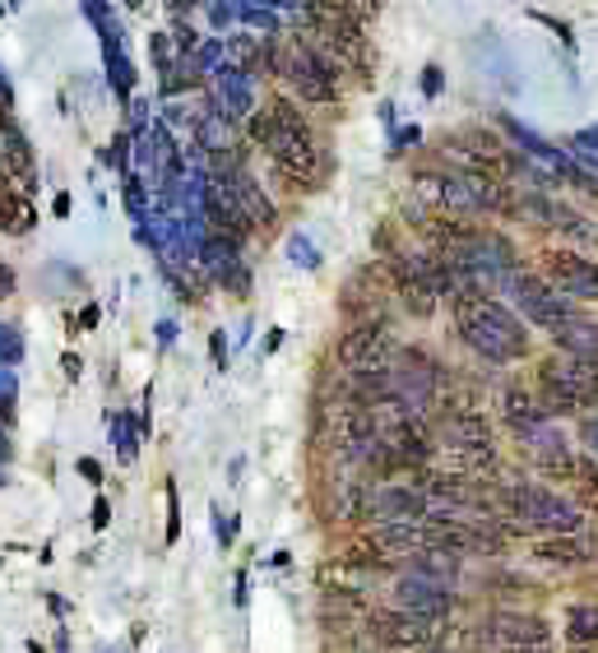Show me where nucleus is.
Returning <instances> with one entry per match:
<instances>
[{
    "label": "nucleus",
    "instance_id": "nucleus-6",
    "mask_svg": "<svg viewBox=\"0 0 598 653\" xmlns=\"http://www.w3.org/2000/svg\"><path fill=\"white\" fill-rule=\"evenodd\" d=\"M367 630H371V640H376V644L399 649V653H413V649L441 644L432 621H417V617H409V612H399V607H371V612H367Z\"/></svg>",
    "mask_w": 598,
    "mask_h": 653
},
{
    "label": "nucleus",
    "instance_id": "nucleus-33",
    "mask_svg": "<svg viewBox=\"0 0 598 653\" xmlns=\"http://www.w3.org/2000/svg\"><path fill=\"white\" fill-rule=\"evenodd\" d=\"M511 653H552V644H539V649H511Z\"/></svg>",
    "mask_w": 598,
    "mask_h": 653
},
{
    "label": "nucleus",
    "instance_id": "nucleus-8",
    "mask_svg": "<svg viewBox=\"0 0 598 653\" xmlns=\"http://www.w3.org/2000/svg\"><path fill=\"white\" fill-rule=\"evenodd\" d=\"M487 630H492V640L511 653V649H539L552 640V621L539 617V612H515V607H501V612L487 617Z\"/></svg>",
    "mask_w": 598,
    "mask_h": 653
},
{
    "label": "nucleus",
    "instance_id": "nucleus-26",
    "mask_svg": "<svg viewBox=\"0 0 598 653\" xmlns=\"http://www.w3.org/2000/svg\"><path fill=\"white\" fill-rule=\"evenodd\" d=\"M107 520H112V505H107V497L94 501V529H107Z\"/></svg>",
    "mask_w": 598,
    "mask_h": 653
},
{
    "label": "nucleus",
    "instance_id": "nucleus-21",
    "mask_svg": "<svg viewBox=\"0 0 598 653\" xmlns=\"http://www.w3.org/2000/svg\"><path fill=\"white\" fill-rule=\"evenodd\" d=\"M464 649H469V653H492V649H497V640H492V630H487V621L474 625V630H464Z\"/></svg>",
    "mask_w": 598,
    "mask_h": 653
},
{
    "label": "nucleus",
    "instance_id": "nucleus-34",
    "mask_svg": "<svg viewBox=\"0 0 598 653\" xmlns=\"http://www.w3.org/2000/svg\"><path fill=\"white\" fill-rule=\"evenodd\" d=\"M413 653H446V644H427V649H413Z\"/></svg>",
    "mask_w": 598,
    "mask_h": 653
},
{
    "label": "nucleus",
    "instance_id": "nucleus-7",
    "mask_svg": "<svg viewBox=\"0 0 598 653\" xmlns=\"http://www.w3.org/2000/svg\"><path fill=\"white\" fill-rule=\"evenodd\" d=\"M390 607H399V612H409L417 621H441V617H450V607H455V594L450 589H441V584H427V579H417V575H394L390 584Z\"/></svg>",
    "mask_w": 598,
    "mask_h": 653
},
{
    "label": "nucleus",
    "instance_id": "nucleus-22",
    "mask_svg": "<svg viewBox=\"0 0 598 653\" xmlns=\"http://www.w3.org/2000/svg\"><path fill=\"white\" fill-rule=\"evenodd\" d=\"M182 533V505H176V482H167V543H176Z\"/></svg>",
    "mask_w": 598,
    "mask_h": 653
},
{
    "label": "nucleus",
    "instance_id": "nucleus-35",
    "mask_svg": "<svg viewBox=\"0 0 598 653\" xmlns=\"http://www.w3.org/2000/svg\"><path fill=\"white\" fill-rule=\"evenodd\" d=\"M570 653H598V649H570Z\"/></svg>",
    "mask_w": 598,
    "mask_h": 653
},
{
    "label": "nucleus",
    "instance_id": "nucleus-25",
    "mask_svg": "<svg viewBox=\"0 0 598 653\" xmlns=\"http://www.w3.org/2000/svg\"><path fill=\"white\" fill-rule=\"evenodd\" d=\"M423 94H427V98L441 94V70H436V65H427V70H423Z\"/></svg>",
    "mask_w": 598,
    "mask_h": 653
},
{
    "label": "nucleus",
    "instance_id": "nucleus-3",
    "mask_svg": "<svg viewBox=\"0 0 598 653\" xmlns=\"http://www.w3.org/2000/svg\"><path fill=\"white\" fill-rule=\"evenodd\" d=\"M335 357L344 371H390L399 362V344L390 325H352L339 339Z\"/></svg>",
    "mask_w": 598,
    "mask_h": 653
},
{
    "label": "nucleus",
    "instance_id": "nucleus-29",
    "mask_svg": "<svg viewBox=\"0 0 598 653\" xmlns=\"http://www.w3.org/2000/svg\"><path fill=\"white\" fill-rule=\"evenodd\" d=\"M79 371H84V362H79V352H65V376H70V380H75Z\"/></svg>",
    "mask_w": 598,
    "mask_h": 653
},
{
    "label": "nucleus",
    "instance_id": "nucleus-4",
    "mask_svg": "<svg viewBox=\"0 0 598 653\" xmlns=\"http://www.w3.org/2000/svg\"><path fill=\"white\" fill-rule=\"evenodd\" d=\"M511 302L515 311L524 315L529 325H539V329H557L566 315H575V306L562 297L557 287H552L543 274H534V269H520L515 283H511Z\"/></svg>",
    "mask_w": 598,
    "mask_h": 653
},
{
    "label": "nucleus",
    "instance_id": "nucleus-13",
    "mask_svg": "<svg viewBox=\"0 0 598 653\" xmlns=\"http://www.w3.org/2000/svg\"><path fill=\"white\" fill-rule=\"evenodd\" d=\"M381 269H385L390 283H394L399 306H404V311L413 315V320H432V315H436V297H432V292H427L423 283H417L404 264H381Z\"/></svg>",
    "mask_w": 598,
    "mask_h": 653
},
{
    "label": "nucleus",
    "instance_id": "nucleus-24",
    "mask_svg": "<svg viewBox=\"0 0 598 653\" xmlns=\"http://www.w3.org/2000/svg\"><path fill=\"white\" fill-rule=\"evenodd\" d=\"M580 445H585V449H589V459H594V464H598V413H594V417H585V422H580Z\"/></svg>",
    "mask_w": 598,
    "mask_h": 653
},
{
    "label": "nucleus",
    "instance_id": "nucleus-27",
    "mask_svg": "<svg viewBox=\"0 0 598 653\" xmlns=\"http://www.w3.org/2000/svg\"><path fill=\"white\" fill-rule=\"evenodd\" d=\"M0 352H6V357H19V344H14V329H6V325H0Z\"/></svg>",
    "mask_w": 598,
    "mask_h": 653
},
{
    "label": "nucleus",
    "instance_id": "nucleus-11",
    "mask_svg": "<svg viewBox=\"0 0 598 653\" xmlns=\"http://www.w3.org/2000/svg\"><path fill=\"white\" fill-rule=\"evenodd\" d=\"M432 432H436V440L446 445V449H482V445H497L487 417H432Z\"/></svg>",
    "mask_w": 598,
    "mask_h": 653
},
{
    "label": "nucleus",
    "instance_id": "nucleus-16",
    "mask_svg": "<svg viewBox=\"0 0 598 653\" xmlns=\"http://www.w3.org/2000/svg\"><path fill=\"white\" fill-rule=\"evenodd\" d=\"M566 640L570 649H598V602L566 607Z\"/></svg>",
    "mask_w": 598,
    "mask_h": 653
},
{
    "label": "nucleus",
    "instance_id": "nucleus-20",
    "mask_svg": "<svg viewBox=\"0 0 598 653\" xmlns=\"http://www.w3.org/2000/svg\"><path fill=\"white\" fill-rule=\"evenodd\" d=\"M287 255H293V260H302V269H320V251H316V246L306 241L302 232H297L293 241H287Z\"/></svg>",
    "mask_w": 598,
    "mask_h": 653
},
{
    "label": "nucleus",
    "instance_id": "nucleus-18",
    "mask_svg": "<svg viewBox=\"0 0 598 653\" xmlns=\"http://www.w3.org/2000/svg\"><path fill=\"white\" fill-rule=\"evenodd\" d=\"M570 487H575V510H594L598 514V464L589 459V455H580V464H575V478H570Z\"/></svg>",
    "mask_w": 598,
    "mask_h": 653
},
{
    "label": "nucleus",
    "instance_id": "nucleus-23",
    "mask_svg": "<svg viewBox=\"0 0 598 653\" xmlns=\"http://www.w3.org/2000/svg\"><path fill=\"white\" fill-rule=\"evenodd\" d=\"M529 19H539L543 29H552V33H557V37H562V47H575V33H570V24H562V19H552V14H543V10H534Z\"/></svg>",
    "mask_w": 598,
    "mask_h": 653
},
{
    "label": "nucleus",
    "instance_id": "nucleus-32",
    "mask_svg": "<svg viewBox=\"0 0 598 653\" xmlns=\"http://www.w3.org/2000/svg\"><path fill=\"white\" fill-rule=\"evenodd\" d=\"M6 195L10 191H0V232H6Z\"/></svg>",
    "mask_w": 598,
    "mask_h": 653
},
{
    "label": "nucleus",
    "instance_id": "nucleus-14",
    "mask_svg": "<svg viewBox=\"0 0 598 653\" xmlns=\"http://www.w3.org/2000/svg\"><path fill=\"white\" fill-rule=\"evenodd\" d=\"M543 228H557L575 246H598V222H589L585 214H575L570 205H562V199H547V222Z\"/></svg>",
    "mask_w": 598,
    "mask_h": 653
},
{
    "label": "nucleus",
    "instance_id": "nucleus-19",
    "mask_svg": "<svg viewBox=\"0 0 598 653\" xmlns=\"http://www.w3.org/2000/svg\"><path fill=\"white\" fill-rule=\"evenodd\" d=\"M37 228V209H33V199L29 195H6V232L10 237H24Z\"/></svg>",
    "mask_w": 598,
    "mask_h": 653
},
{
    "label": "nucleus",
    "instance_id": "nucleus-10",
    "mask_svg": "<svg viewBox=\"0 0 598 653\" xmlns=\"http://www.w3.org/2000/svg\"><path fill=\"white\" fill-rule=\"evenodd\" d=\"M552 344L562 348V357H570V362H585V367H598V320H589L585 311L566 315V320L557 329H547Z\"/></svg>",
    "mask_w": 598,
    "mask_h": 653
},
{
    "label": "nucleus",
    "instance_id": "nucleus-2",
    "mask_svg": "<svg viewBox=\"0 0 598 653\" xmlns=\"http://www.w3.org/2000/svg\"><path fill=\"white\" fill-rule=\"evenodd\" d=\"M279 79H287V88L302 102H316V107L339 102V61L320 47H306V42H287Z\"/></svg>",
    "mask_w": 598,
    "mask_h": 653
},
{
    "label": "nucleus",
    "instance_id": "nucleus-5",
    "mask_svg": "<svg viewBox=\"0 0 598 653\" xmlns=\"http://www.w3.org/2000/svg\"><path fill=\"white\" fill-rule=\"evenodd\" d=\"M543 279L562 292V297L598 302V260L570 251V246H552L543 255Z\"/></svg>",
    "mask_w": 598,
    "mask_h": 653
},
{
    "label": "nucleus",
    "instance_id": "nucleus-17",
    "mask_svg": "<svg viewBox=\"0 0 598 653\" xmlns=\"http://www.w3.org/2000/svg\"><path fill=\"white\" fill-rule=\"evenodd\" d=\"M0 172H6V182L14 176V182H24V186H33V176H37V167H33V153H29V144H24V134H14V130H6V153H0Z\"/></svg>",
    "mask_w": 598,
    "mask_h": 653
},
{
    "label": "nucleus",
    "instance_id": "nucleus-9",
    "mask_svg": "<svg viewBox=\"0 0 598 653\" xmlns=\"http://www.w3.org/2000/svg\"><path fill=\"white\" fill-rule=\"evenodd\" d=\"M501 422L511 426V432H515L520 440H529L534 432H543V426H547L552 417L543 413V403H539L534 390L520 385V380H511V385H501Z\"/></svg>",
    "mask_w": 598,
    "mask_h": 653
},
{
    "label": "nucleus",
    "instance_id": "nucleus-1",
    "mask_svg": "<svg viewBox=\"0 0 598 653\" xmlns=\"http://www.w3.org/2000/svg\"><path fill=\"white\" fill-rule=\"evenodd\" d=\"M450 315H455V334L482 357V362L511 367L529 352V329L520 325V315L511 306L482 297V292H464V297H455Z\"/></svg>",
    "mask_w": 598,
    "mask_h": 653
},
{
    "label": "nucleus",
    "instance_id": "nucleus-15",
    "mask_svg": "<svg viewBox=\"0 0 598 653\" xmlns=\"http://www.w3.org/2000/svg\"><path fill=\"white\" fill-rule=\"evenodd\" d=\"M205 269H209V274L218 279V283H224V287H247V269H241V260H237V246H228V241H209L205 246Z\"/></svg>",
    "mask_w": 598,
    "mask_h": 653
},
{
    "label": "nucleus",
    "instance_id": "nucleus-28",
    "mask_svg": "<svg viewBox=\"0 0 598 653\" xmlns=\"http://www.w3.org/2000/svg\"><path fill=\"white\" fill-rule=\"evenodd\" d=\"M214 362H218V367H224V362H228V344H224V329H218V334H214Z\"/></svg>",
    "mask_w": 598,
    "mask_h": 653
},
{
    "label": "nucleus",
    "instance_id": "nucleus-31",
    "mask_svg": "<svg viewBox=\"0 0 598 653\" xmlns=\"http://www.w3.org/2000/svg\"><path fill=\"white\" fill-rule=\"evenodd\" d=\"M79 472H84V478H94V482L102 478V472H98V464H94V459H84V464H79Z\"/></svg>",
    "mask_w": 598,
    "mask_h": 653
},
{
    "label": "nucleus",
    "instance_id": "nucleus-30",
    "mask_svg": "<svg viewBox=\"0 0 598 653\" xmlns=\"http://www.w3.org/2000/svg\"><path fill=\"white\" fill-rule=\"evenodd\" d=\"M10 292H14V274L10 269H0V297H10Z\"/></svg>",
    "mask_w": 598,
    "mask_h": 653
},
{
    "label": "nucleus",
    "instance_id": "nucleus-12",
    "mask_svg": "<svg viewBox=\"0 0 598 653\" xmlns=\"http://www.w3.org/2000/svg\"><path fill=\"white\" fill-rule=\"evenodd\" d=\"M534 561H543L552 570H575V566H589L594 547L589 537H543V543H534Z\"/></svg>",
    "mask_w": 598,
    "mask_h": 653
}]
</instances>
